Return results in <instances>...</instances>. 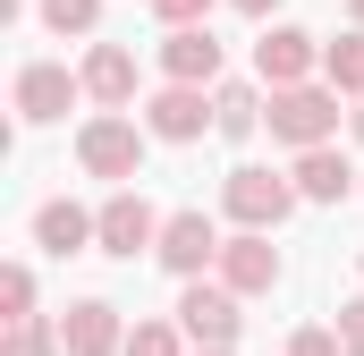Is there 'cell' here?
I'll return each instance as SVG.
<instances>
[{
	"label": "cell",
	"mask_w": 364,
	"mask_h": 356,
	"mask_svg": "<svg viewBox=\"0 0 364 356\" xmlns=\"http://www.w3.org/2000/svg\"><path fill=\"white\" fill-rule=\"evenodd\" d=\"M263 119H272L279 145H296V153H305V145H331V136H339V85H331V77H322V85H314V77H305V85H272V110H263Z\"/></svg>",
	"instance_id": "1"
},
{
	"label": "cell",
	"mask_w": 364,
	"mask_h": 356,
	"mask_svg": "<svg viewBox=\"0 0 364 356\" xmlns=\"http://www.w3.org/2000/svg\"><path fill=\"white\" fill-rule=\"evenodd\" d=\"M144 136L153 127H136V119H119V110H93L85 127H77V162H85V178H127L144 170Z\"/></svg>",
	"instance_id": "2"
},
{
	"label": "cell",
	"mask_w": 364,
	"mask_h": 356,
	"mask_svg": "<svg viewBox=\"0 0 364 356\" xmlns=\"http://www.w3.org/2000/svg\"><path fill=\"white\" fill-rule=\"evenodd\" d=\"M296 204H305V195H296V178L255 170V162H237V170H229V187H220V212H229L237 229H279Z\"/></svg>",
	"instance_id": "3"
},
{
	"label": "cell",
	"mask_w": 364,
	"mask_h": 356,
	"mask_svg": "<svg viewBox=\"0 0 364 356\" xmlns=\"http://www.w3.org/2000/svg\"><path fill=\"white\" fill-rule=\"evenodd\" d=\"M237 288L229 280H186V297H178V331L195 340V348H229L237 340Z\"/></svg>",
	"instance_id": "4"
},
{
	"label": "cell",
	"mask_w": 364,
	"mask_h": 356,
	"mask_svg": "<svg viewBox=\"0 0 364 356\" xmlns=\"http://www.w3.org/2000/svg\"><path fill=\"white\" fill-rule=\"evenodd\" d=\"M93 221H102V255H127V263H136V255H153V246H161V212H153L136 187H119Z\"/></svg>",
	"instance_id": "5"
},
{
	"label": "cell",
	"mask_w": 364,
	"mask_h": 356,
	"mask_svg": "<svg viewBox=\"0 0 364 356\" xmlns=\"http://www.w3.org/2000/svg\"><path fill=\"white\" fill-rule=\"evenodd\" d=\"M220 280H229L237 297H272V288H279L272 229H237V238H220Z\"/></svg>",
	"instance_id": "6"
},
{
	"label": "cell",
	"mask_w": 364,
	"mask_h": 356,
	"mask_svg": "<svg viewBox=\"0 0 364 356\" xmlns=\"http://www.w3.org/2000/svg\"><path fill=\"white\" fill-rule=\"evenodd\" d=\"M144 127H153L161 145H195V136L212 127V85H178V77H170V85L144 102Z\"/></svg>",
	"instance_id": "7"
},
{
	"label": "cell",
	"mask_w": 364,
	"mask_h": 356,
	"mask_svg": "<svg viewBox=\"0 0 364 356\" xmlns=\"http://www.w3.org/2000/svg\"><path fill=\"white\" fill-rule=\"evenodd\" d=\"M153 255L178 271V280H203V271H220V229H212L203 212H170V221H161V246H153Z\"/></svg>",
	"instance_id": "8"
},
{
	"label": "cell",
	"mask_w": 364,
	"mask_h": 356,
	"mask_svg": "<svg viewBox=\"0 0 364 356\" xmlns=\"http://www.w3.org/2000/svg\"><path fill=\"white\" fill-rule=\"evenodd\" d=\"M314 68H322V43L305 26H263V43H255V77L263 85H305Z\"/></svg>",
	"instance_id": "9"
},
{
	"label": "cell",
	"mask_w": 364,
	"mask_h": 356,
	"mask_svg": "<svg viewBox=\"0 0 364 356\" xmlns=\"http://www.w3.org/2000/svg\"><path fill=\"white\" fill-rule=\"evenodd\" d=\"M85 93V77H68L60 60H26L17 68V119L43 127V119H68V102Z\"/></svg>",
	"instance_id": "10"
},
{
	"label": "cell",
	"mask_w": 364,
	"mask_h": 356,
	"mask_svg": "<svg viewBox=\"0 0 364 356\" xmlns=\"http://www.w3.org/2000/svg\"><path fill=\"white\" fill-rule=\"evenodd\" d=\"M60 340H68V356H127V323L110 297H77L60 314Z\"/></svg>",
	"instance_id": "11"
},
{
	"label": "cell",
	"mask_w": 364,
	"mask_h": 356,
	"mask_svg": "<svg viewBox=\"0 0 364 356\" xmlns=\"http://www.w3.org/2000/svg\"><path fill=\"white\" fill-rule=\"evenodd\" d=\"M161 77H178V85H220V43H212V26H170V34H161Z\"/></svg>",
	"instance_id": "12"
},
{
	"label": "cell",
	"mask_w": 364,
	"mask_h": 356,
	"mask_svg": "<svg viewBox=\"0 0 364 356\" xmlns=\"http://www.w3.org/2000/svg\"><path fill=\"white\" fill-rule=\"evenodd\" d=\"M34 246H43V255H85V246H102V221H93L85 204L51 195V204L34 212Z\"/></svg>",
	"instance_id": "13"
},
{
	"label": "cell",
	"mask_w": 364,
	"mask_h": 356,
	"mask_svg": "<svg viewBox=\"0 0 364 356\" xmlns=\"http://www.w3.org/2000/svg\"><path fill=\"white\" fill-rule=\"evenodd\" d=\"M288 178H296V195H305V204H348V195H356V170H348V153H339V145H305Z\"/></svg>",
	"instance_id": "14"
},
{
	"label": "cell",
	"mask_w": 364,
	"mask_h": 356,
	"mask_svg": "<svg viewBox=\"0 0 364 356\" xmlns=\"http://www.w3.org/2000/svg\"><path fill=\"white\" fill-rule=\"evenodd\" d=\"M77 77H85V93L102 110H127V102H136V60H127V43H93Z\"/></svg>",
	"instance_id": "15"
},
{
	"label": "cell",
	"mask_w": 364,
	"mask_h": 356,
	"mask_svg": "<svg viewBox=\"0 0 364 356\" xmlns=\"http://www.w3.org/2000/svg\"><path fill=\"white\" fill-rule=\"evenodd\" d=\"M263 110H272V102H263L255 85H212V127H220L229 145H246V136L263 127Z\"/></svg>",
	"instance_id": "16"
},
{
	"label": "cell",
	"mask_w": 364,
	"mask_h": 356,
	"mask_svg": "<svg viewBox=\"0 0 364 356\" xmlns=\"http://www.w3.org/2000/svg\"><path fill=\"white\" fill-rule=\"evenodd\" d=\"M322 77H331L339 93H364V26L339 34V43H322Z\"/></svg>",
	"instance_id": "17"
},
{
	"label": "cell",
	"mask_w": 364,
	"mask_h": 356,
	"mask_svg": "<svg viewBox=\"0 0 364 356\" xmlns=\"http://www.w3.org/2000/svg\"><path fill=\"white\" fill-rule=\"evenodd\" d=\"M0 356H68V340H60V323L26 314V323H9V348H0Z\"/></svg>",
	"instance_id": "18"
},
{
	"label": "cell",
	"mask_w": 364,
	"mask_h": 356,
	"mask_svg": "<svg viewBox=\"0 0 364 356\" xmlns=\"http://www.w3.org/2000/svg\"><path fill=\"white\" fill-rule=\"evenodd\" d=\"M43 26L51 34H93L102 26V0H43Z\"/></svg>",
	"instance_id": "19"
},
{
	"label": "cell",
	"mask_w": 364,
	"mask_h": 356,
	"mask_svg": "<svg viewBox=\"0 0 364 356\" xmlns=\"http://www.w3.org/2000/svg\"><path fill=\"white\" fill-rule=\"evenodd\" d=\"M0 314H9V323H26V314H34V271H26V263L0 271Z\"/></svg>",
	"instance_id": "20"
},
{
	"label": "cell",
	"mask_w": 364,
	"mask_h": 356,
	"mask_svg": "<svg viewBox=\"0 0 364 356\" xmlns=\"http://www.w3.org/2000/svg\"><path fill=\"white\" fill-rule=\"evenodd\" d=\"M178 323H136V331H127V356H178Z\"/></svg>",
	"instance_id": "21"
},
{
	"label": "cell",
	"mask_w": 364,
	"mask_h": 356,
	"mask_svg": "<svg viewBox=\"0 0 364 356\" xmlns=\"http://www.w3.org/2000/svg\"><path fill=\"white\" fill-rule=\"evenodd\" d=\"M288 356H348V340H339V331H322V323H314V331H296V340H288Z\"/></svg>",
	"instance_id": "22"
},
{
	"label": "cell",
	"mask_w": 364,
	"mask_h": 356,
	"mask_svg": "<svg viewBox=\"0 0 364 356\" xmlns=\"http://www.w3.org/2000/svg\"><path fill=\"white\" fill-rule=\"evenodd\" d=\"M153 17H161V26H203L212 0H153Z\"/></svg>",
	"instance_id": "23"
},
{
	"label": "cell",
	"mask_w": 364,
	"mask_h": 356,
	"mask_svg": "<svg viewBox=\"0 0 364 356\" xmlns=\"http://www.w3.org/2000/svg\"><path fill=\"white\" fill-rule=\"evenodd\" d=\"M339 340H348V356H364V297L339 305Z\"/></svg>",
	"instance_id": "24"
},
{
	"label": "cell",
	"mask_w": 364,
	"mask_h": 356,
	"mask_svg": "<svg viewBox=\"0 0 364 356\" xmlns=\"http://www.w3.org/2000/svg\"><path fill=\"white\" fill-rule=\"evenodd\" d=\"M229 9H246V17H272V9H279V0H229Z\"/></svg>",
	"instance_id": "25"
},
{
	"label": "cell",
	"mask_w": 364,
	"mask_h": 356,
	"mask_svg": "<svg viewBox=\"0 0 364 356\" xmlns=\"http://www.w3.org/2000/svg\"><path fill=\"white\" fill-rule=\"evenodd\" d=\"M348 127H356V136H364V93H356V110H348Z\"/></svg>",
	"instance_id": "26"
},
{
	"label": "cell",
	"mask_w": 364,
	"mask_h": 356,
	"mask_svg": "<svg viewBox=\"0 0 364 356\" xmlns=\"http://www.w3.org/2000/svg\"><path fill=\"white\" fill-rule=\"evenodd\" d=\"M348 17H356V26H364V0H348Z\"/></svg>",
	"instance_id": "27"
},
{
	"label": "cell",
	"mask_w": 364,
	"mask_h": 356,
	"mask_svg": "<svg viewBox=\"0 0 364 356\" xmlns=\"http://www.w3.org/2000/svg\"><path fill=\"white\" fill-rule=\"evenodd\" d=\"M195 356H229V348H195Z\"/></svg>",
	"instance_id": "28"
},
{
	"label": "cell",
	"mask_w": 364,
	"mask_h": 356,
	"mask_svg": "<svg viewBox=\"0 0 364 356\" xmlns=\"http://www.w3.org/2000/svg\"><path fill=\"white\" fill-rule=\"evenodd\" d=\"M356 263H364V255H356Z\"/></svg>",
	"instance_id": "29"
}]
</instances>
